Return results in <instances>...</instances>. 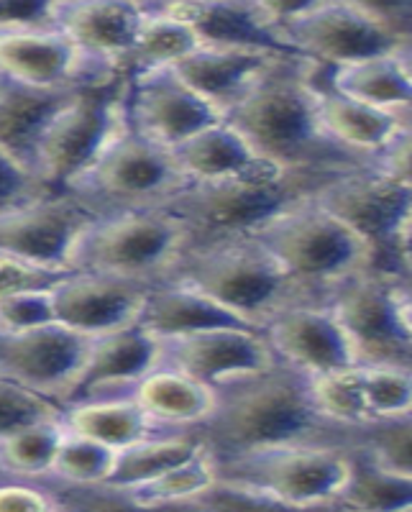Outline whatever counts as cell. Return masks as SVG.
Wrapping results in <instances>:
<instances>
[{
  "instance_id": "cell-1",
  "label": "cell",
  "mask_w": 412,
  "mask_h": 512,
  "mask_svg": "<svg viewBox=\"0 0 412 512\" xmlns=\"http://www.w3.org/2000/svg\"><path fill=\"white\" fill-rule=\"evenodd\" d=\"M215 461L302 443H351L310 400L308 377L277 361L267 372L215 387V410L200 428Z\"/></svg>"
},
{
  "instance_id": "cell-2",
  "label": "cell",
  "mask_w": 412,
  "mask_h": 512,
  "mask_svg": "<svg viewBox=\"0 0 412 512\" xmlns=\"http://www.w3.org/2000/svg\"><path fill=\"white\" fill-rule=\"evenodd\" d=\"M318 64L285 57L226 121L259 157L292 172H351L369 167L333 144L320 126L313 75Z\"/></svg>"
},
{
  "instance_id": "cell-3",
  "label": "cell",
  "mask_w": 412,
  "mask_h": 512,
  "mask_svg": "<svg viewBox=\"0 0 412 512\" xmlns=\"http://www.w3.org/2000/svg\"><path fill=\"white\" fill-rule=\"evenodd\" d=\"M338 175L346 172H292L262 162L228 180L185 185L159 208L175 216L185 231L180 254L205 251L251 239L285 210L318 195Z\"/></svg>"
},
{
  "instance_id": "cell-4",
  "label": "cell",
  "mask_w": 412,
  "mask_h": 512,
  "mask_svg": "<svg viewBox=\"0 0 412 512\" xmlns=\"http://www.w3.org/2000/svg\"><path fill=\"white\" fill-rule=\"evenodd\" d=\"M246 241L262 246L290 280L318 303L333 290L372 269V251L313 198L269 221Z\"/></svg>"
},
{
  "instance_id": "cell-5",
  "label": "cell",
  "mask_w": 412,
  "mask_h": 512,
  "mask_svg": "<svg viewBox=\"0 0 412 512\" xmlns=\"http://www.w3.org/2000/svg\"><path fill=\"white\" fill-rule=\"evenodd\" d=\"M159 282H182L195 287L259 331H264L274 315L292 305L318 303L308 292H302L290 280V274L254 241L185 251Z\"/></svg>"
},
{
  "instance_id": "cell-6",
  "label": "cell",
  "mask_w": 412,
  "mask_h": 512,
  "mask_svg": "<svg viewBox=\"0 0 412 512\" xmlns=\"http://www.w3.org/2000/svg\"><path fill=\"white\" fill-rule=\"evenodd\" d=\"M279 26L290 47L320 70L377 57H395L407 49L405 34L377 6L366 3H297L279 6Z\"/></svg>"
},
{
  "instance_id": "cell-7",
  "label": "cell",
  "mask_w": 412,
  "mask_h": 512,
  "mask_svg": "<svg viewBox=\"0 0 412 512\" xmlns=\"http://www.w3.org/2000/svg\"><path fill=\"white\" fill-rule=\"evenodd\" d=\"M185 187L172 152L139 134L128 116L93 167L64 192L95 216L154 208Z\"/></svg>"
},
{
  "instance_id": "cell-8",
  "label": "cell",
  "mask_w": 412,
  "mask_h": 512,
  "mask_svg": "<svg viewBox=\"0 0 412 512\" xmlns=\"http://www.w3.org/2000/svg\"><path fill=\"white\" fill-rule=\"evenodd\" d=\"M182 246L185 231L164 208L123 210L98 218L82 231L72 249L70 269L157 285Z\"/></svg>"
},
{
  "instance_id": "cell-9",
  "label": "cell",
  "mask_w": 412,
  "mask_h": 512,
  "mask_svg": "<svg viewBox=\"0 0 412 512\" xmlns=\"http://www.w3.org/2000/svg\"><path fill=\"white\" fill-rule=\"evenodd\" d=\"M218 464V482L302 510L336 505L351 472V443H302Z\"/></svg>"
},
{
  "instance_id": "cell-10",
  "label": "cell",
  "mask_w": 412,
  "mask_h": 512,
  "mask_svg": "<svg viewBox=\"0 0 412 512\" xmlns=\"http://www.w3.org/2000/svg\"><path fill=\"white\" fill-rule=\"evenodd\" d=\"M126 118V77L75 90L52 118L39 144L34 175L49 192L64 195L95 164Z\"/></svg>"
},
{
  "instance_id": "cell-11",
  "label": "cell",
  "mask_w": 412,
  "mask_h": 512,
  "mask_svg": "<svg viewBox=\"0 0 412 512\" xmlns=\"http://www.w3.org/2000/svg\"><path fill=\"white\" fill-rule=\"evenodd\" d=\"M315 200L372 251V272L405 282L402 246L412 226V187L359 167L328 182Z\"/></svg>"
},
{
  "instance_id": "cell-12",
  "label": "cell",
  "mask_w": 412,
  "mask_h": 512,
  "mask_svg": "<svg viewBox=\"0 0 412 512\" xmlns=\"http://www.w3.org/2000/svg\"><path fill=\"white\" fill-rule=\"evenodd\" d=\"M400 287L402 280L392 274L366 269L328 297V305L354 344L359 367L389 364L412 369V338L397 305Z\"/></svg>"
},
{
  "instance_id": "cell-13",
  "label": "cell",
  "mask_w": 412,
  "mask_h": 512,
  "mask_svg": "<svg viewBox=\"0 0 412 512\" xmlns=\"http://www.w3.org/2000/svg\"><path fill=\"white\" fill-rule=\"evenodd\" d=\"M128 123L164 149H175L203 128L226 121L177 75L175 67L126 77Z\"/></svg>"
},
{
  "instance_id": "cell-14",
  "label": "cell",
  "mask_w": 412,
  "mask_h": 512,
  "mask_svg": "<svg viewBox=\"0 0 412 512\" xmlns=\"http://www.w3.org/2000/svg\"><path fill=\"white\" fill-rule=\"evenodd\" d=\"M274 356L302 377H325L359 367L354 344L328 303L282 310L264 326Z\"/></svg>"
},
{
  "instance_id": "cell-15",
  "label": "cell",
  "mask_w": 412,
  "mask_h": 512,
  "mask_svg": "<svg viewBox=\"0 0 412 512\" xmlns=\"http://www.w3.org/2000/svg\"><path fill=\"white\" fill-rule=\"evenodd\" d=\"M159 6L169 16L185 21L203 47L300 57L282 34L277 3H264V0H169Z\"/></svg>"
},
{
  "instance_id": "cell-16",
  "label": "cell",
  "mask_w": 412,
  "mask_h": 512,
  "mask_svg": "<svg viewBox=\"0 0 412 512\" xmlns=\"http://www.w3.org/2000/svg\"><path fill=\"white\" fill-rule=\"evenodd\" d=\"M88 346L90 338L62 326L36 331L0 328V382L18 384L59 405L88 354Z\"/></svg>"
},
{
  "instance_id": "cell-17",
  "label": "cell",
  "mask_w": 412,
  "mask_h": 512,
  "mask_svg": "<svg viewBox=\"0 0 412 512\" xmlns=\"http://www.w3.org/2000/svg\"><path fill=\"white\" fill-rule=\"evenodd\" d=\"M159 367L175 369L208 387H223L236 379L254 377L277 364L264 331L256 328H218L195 336L159 341Z\"/></svg>"
},
{
  "instance_id": "cell-18",
  "label": "cell",
  "mask_w": 412,
  "mask_h": 512,
  "mask_svg": "<svg viewBox=\"0 0 412 512\" xmlns=\"http://www.w3.org/2000/svg\"><path fill=\"white\" fill-rule=\"evenodd\" d=\"M159 359L162 344L139 323L90 338L88 354L59 405L64 410L77 402L131 397L136 384L159 367Z\"/></svg>"
},
{
  "instance_id": "cell-19",
  "label": "cell",
  "mask_w": 412,
  "mask_h": 512,
  "mask_svg": "<svg viewBox=\"0 0 412 512\" xmlns=\"http://www.w3.org/2000/svg\"><path fill=\"white\" fill-rule=\"evenodd\" d=\"M93 221L98 216L72 195H47L0 216V254L70 269L72 249Z\"/></svg>"
},
{
  "instance_id": "cell-20",
  "label": "cell",
  "mask_w": 412,
  "mask_h": 512,
  "mask_svg": "<svg viewBox=\"0 0 412 512\" xmlns=\"http://www.w3.org/2000/svg\"><path fill=\"white\" fill-rule=\"evenodd\" d=\"M151 287L113 274L72 272L52 290L57 326L85 338L136 326Z\"/></svg>"
},
{
  "instance_id": "cell-21",
  "label": "cell",
  "mask_w": 412,
  "mask_h": 512,
  "mask_svg": "<svg viewBox=\"0 0 412 512\" xmlns=\"http://www.w3.org/2000/svg\"><path fill=\"white\" fill-rule=\"evenodd\" d=\"M141 21L144 3L134 0H54L57 31L75 44L88 67L108 75H123Z\"/></svg>"
},
{
  "instance_id": "cell-22",
  "label": "cell",
  "mask_w": 412,
  "mask_h": 512,
  "mask_svg": "<svg viewBox=\"0 0 412 512\" xmlns=\"http://www.w3.org/2000/svg\"><path fill=\"white\" fill-rule=\"evenodd\" d=\"M0 80L39 90L98 85L100 80L62 31L0 36Z\"/></svg>"
},
{
  "instance_id": "cell-23",
  "label": "cell",
  "mask_w": 412,
  "mask_h": 512,
  "mask_svg": "<svg viewBox=\"0 0 412 512\" xmlns=\"http://www.w3.org/2000/svg\"><path fill=\"white\" fill-rule=\"evenodd\" d=\"M279 59L285 57L246 49L200 47L175 64V70L200 98L208 100L226 118L236 105L249 98L251 90L269 75Z\"/></svg>"
},
{
  "instance_id": "cell-24",
  "label": "cell",
  "mask_w": 412,
  "mask_h": 512,
  "mask_svg": "<svg viewBox=\"0 0 412 512\" xmlns=\"http://www.w3.org/2000/svg\"><path fill=\"white\" fill-rule=\"evenodd\" d=\"M315 85V108H318L320 126L325 136L343 152L354 154L361 162L372 164L379 154L387 149L405 126L407 116L389 113L351 100L336 93L320 80V67L313 75Z\"/></svg>"
},
{
  "instance_id": "cell-25",
  "label": "cell",
  "mask_w": 412,
  "mask_h": 512,
  "mask_svg": "<svg viewBox=\"0 0 412 512\" xmlns=\"http://www.w3.org/2000/svg\"><path fill=\"white\" fill-rule=\"evenodd\" d=\"M139 326L157 341H172L218 328H251L231 310L215 303L213 297L182 282H157L151 287Z\"/></svg>"
},
{
  "instance_id": "cell-26",
  "label": "cell",
  "mask_w": 412,
  "mask_h": 512,
  "mask_svg": "<svg viewBox=\"0 0 412 512\" xmlns=\"http://www.w3.org/2000/svg\"><path fill=\"white\" fill-rule=\"evenodd\" d=\"M162 433H195L215 410V390L175 369L157 367L131 392Z\"/></svg>"
},
{
  "instance_id": "cell-27",
  "label": "cell",
  "mask_w": 412,
  "mask_h": 512,
  "mask_svg": "<svg viewBox=\"0 0 412 512\" xmlns=\"http://www.w3.org/2000/svg\"><path fill=\"white\" fill-rule=\"evenodd\" d=\"M75 90H39L6 82L0 90V152H6L34 175L41 139Z\"/></svg>"
},
{
  "instance_id": "cell-28",
  "label": "cell",
  "mask_w": 412,
  "mask_h": 512,
  "mask_svg": "<svg viewBox=\"0 0 412 512\" xmlns=\"http://www.w3.org/2000/svg\"><path fill=\"white\" fill-rule=\"evenodd\" d=\"M169 152H172L185 185L228 180V177L244 175L264 162L228 121H218L203 128Z\"/></svg>"
},
{
  "instance_id": "cell-29",
  "label": "cell",
  "mask_w": 412,
  "mask_h": 512,
  "mask_svg": "<svg viewBox=\"0 0 412 512\" xmlns=\"http://www.w3.org/2000/svg\"><path fill=\"white\" fill-rule=\"evenodd\" d=\"M62 423L75 436L90 438L113 451H123V448L162 433L134 397L77 402V405L62 410Z\"/></svg>"
},
{
  "instance_id": "cell-30",
  "label": "cell",
  "mask_w": 412,
  "mask_h": 512,
  "mask_svg": "<svg viewBox=\"0 0 412 512\" xmlns=\"http://www.w3.org/2000/svg\"><path fill=\"white\" fill-rule=\"evenodd\" d=\"M320 80L336 93L379 111L400 113V116L412 113V85L402 72L397 54L346 64L336 70H320Z\"/></svg>"
},
{
  "instance_id": "cell-31",
  "label": "cell",
  "mask_w": 412,
  "mask_h": 512,
  "mask_svg": "<svg viewBox=\"0 0 412 512\" xmlns=\"http://www.w3.org/2000/svg\"><path fill=\"white\" fill-rule=\"evenodd\" d=\"M203 446L205 443L198 431L157 433V436L118 451L108 487L123 489V492H136V489L146 487V484H151L162 474L172 472L175 466L185 464Z\"/></svg>"
},
{
  "instance_id": "cell-32",
  "label": "cell",
  "mask_w": 412,
  "mask_h": 512,
  "mask_svg": "<svg viewBox=\"0 0 412 512\" xmlns=\"http://www.w3.org/2000/svg\"><path fill=\"white\" fill-rule=\"evenodd\" d=\"M200 47L203 44L185 21L169 16L159 3H144V21L136 34L134 49L123 62V75L131 77L159 67H175Z\"/></svg>"
},
{
  "instance_id": "cell-33",
  "label": "cell",
  "mask_w": 412,
  "mask_h": 512,
  "mask_svg": "<svg viewBox=\"0 0 412 512\" xmlns=\"http://www.w3.org/2000/svg\"><path fill=\"white\" fill-rule=\"evenodd\" d=\"M333 512H412V479L379 466L351 443V472Z\"/></svg>"
},
{
  "instance_id": "cell-34",
  "label": "cell",
  "mask_w": 412,
  "mask_h": 512,
  "mask_svg": "<svg viewBox=\"0 0 412 512\" xmlns=\"http://www.w3.org/2000/svg\"><path fill=\"white\" fill-rule=\"evenodd\" d=\"M64 436L67 428L59 415L29 425L24 431L8 436L6 441H0V464L6 477L34 479V482L52 477Z\"/></svg>"
},
{
  "instance_id": "cell-35",
  "label": "cell",
  "mask_w": 412,
  "mask_h": 512,
  "mask_svg": "<svg viewBox=\"0 0 412 512\" xmlns=\"http://www.w3.org/2000/svg\"><path fill=\"white\" fill-rule=\"evenodd\" d=\"M308 387L318 415L336 431L354 436L356 431L372 425L364 402V387H361V367L313 377L308 379Z\"/></svg>"
},
{
  "instance_id": "cell-36",
  "label": "cell",
  "mask_w": 412,
  "mask_h": 512,
  "mask_svg": "<svg viewBox=\"0 0 412 512\" xmlns=\"http://www.w3.org/2000/svg\"><path fill=\"white\" fill-rule=\"evenodd\" d=\"M215 484H218V464H215L210 448L203 446L185 464L175 466L172 472L162 474L131 495L146 507H180L195 505L200 497L208 495Z\"/></svg>"
},
{
  "instance_id": "cell-37",
  "label": "cell",
  "mask_w": 412,
  "mask_h": 512,
  "mask_svg": "<svg viewBox=\"0 0 412 512\" xmlns=\"http://www.w3.org/2000/svg\"><path fill=\"white\" fill-rule=\"evenodd\" d=\"M361 387L372 423L412 415V369L372 364L361 367Z\"/></svg>"
},
{
  "instance_id": "cell-38",
  "label": "cell",
  "mask_w": 412,
  "mask_h": 512,
  "mask_svg": "<svg viewBox=\"0 0 412 512\" xmlns=\"http://www.w3.org/2000/svg\"><path fill=\"white\" fill-rule=\"evenodd\" d=\"M118 451L100 443L90 441V438L75 436L67 431L62 448L57 454V464L49 479H57L64 484H77V487H98V484H108L116 466Z\"/></svg>"
},
{
  "instance_id": "cell-39",
  "label": "cell",
  "mask_w": 412,
  "mask_h": 512,
  "mask_svg": "<svg viewBox=\"0 0 412 512\" xmlns=\"http://www.w3.org/2000/svg\"><path fill=\"white\" fill-rule=\"evenodd\" d=\"M52 489L59 512H203L198 505L180 507H146L131 492L98 484V487H77L57 479H41Z\"/></svg>"
},
{
  "instance_id": "cell-40",
  "label": "cell",
  "mask_w": 412,
  "mask_h": 512,
  "mask_svg": "<svg viewBox=\"0 0 412 512\" xmlns=\"http://www.w3.org/2000/svg\"><path fill=\"white\" fill-rule=\"evenodd\" d=\"M351 443L389 472L412 479V415L366 425L351 436Z\"/></svg>"
},
{
  "instance_id": "cell-41",
  "label": "cell",
  "mask_w": 412,
  "mask_h": 512,
  "mask_svg": "<svg viewBox=\"0 0 412 512\" xmlns=\"http://www.w3.org/2000/svg\"><path fill=\"white\" fill-rule=\"evenodd\" d=\"M59 415H62V408L49 397L24 390L18 384L0 382V441H6L8 436L24 431L29 425L59 418Z\"/></svg>"
},
{
  "instance_id": "cell-42",
  "label": "cell",
  "mask_w": 412,
  "mask_h": 512,
  "mask_svg": "<svg viewBox=\"0 0 412 512\" xmlns=\"http://www.w3.org/2000/svg\"><path fill=\"white\" fill-rule=\"evenodd\" d=\"M70 274L72 269L47 267V264H36L29 259L0 254V300L21 295V292L54 290Z\"/></svg>"
},
{
  "instance_id": "cell-43",
  "label": "cell",
  "mask_w": 412,
  "mask_h": 512,
  "mask_svg": "<svg viewBox=\"0 0 412 512\" xmlns=\"http://www.w3.org/2000/svg\"><path fill=\"white\" fill-rule=\"evenodd\" d=\"M57 326L52 290L21 292L0 300V328L3 331H36Z\"/></svg>"
},
{
  "instance_id": "cell-44",
  "label": "cell",
  "mask_w": 412,
  "mask_h": 512,
  "mask_svg": "<svg viewBox=\"0 0 412 512\" xmlns=\"http://www.w3.org/2000/svg\"><path fill=\"white\" fill-rule=\"evenodd\" d=\"M195 505L203 512H333L328 510H302V507L285 505V502L272 500V497L256 495L249 489H238L231 484H215L208 495L200 497Z\"/></svg>"
},
{
  "instance_id": "cell-45",
  "label": "cell",
  "mask_w": 412,
  "mask_h": 512,
  "mask_svg": "<svg viewBox=\"0 0 412 512\" xmlns=\"http://www.w3.org/2000/svg\"><path fill=\"white\" fill-rule=\"evenodd\" d=\"M47 195H57V192H49L29 169L21 167L6 152H0V216L36 203Z\"/></svg>"
},
{
  "instance_id": "cell-46",
  "label": "cell",
  "mask_w": 412,
  "mask_h": 512,
  "mask_svg": "<svg viewBox=\"0 0 412 512\" xmlns=\"http://www.w3.org/2000/svg\"><path fill=\"white\" fill-rule=\"evenodd\" d=\"M57 31L54 0H0V36Z\"/></svg>"
},
{
  "instance_id": "cell-47",
  "label": "cell",
  "mask_w": 412,
  "mask_h": 512,
  "mask_svg": "<svg viewBox=\"0 0 412 512\" xmlns=\"http://www.w3.org/2000/svg\"><path fill=\"white\" fill-rule=\"evenodd\" d=\"M0 512H59L47 482L34 479H0Z\"/></svg>"
},
{
  "instance_id": "cell-48",
  "label": "cell",
  "mask_w": 412,
  "mask_h": 512,
  "mask_svg": "<svg viewBox=\"0 0 412 512\" xmlns=\"http://www.w3.org/2000/svg\"><path fill=\"white\" fill-rule=\"evenodd\" d=\"M412 116V113H410ZM407 116L405 126L397 134V139L374 159L369 167L377 169L379 175L389 177V180L400 182V185L412 187V118Z\"/></svg>"
},
{
  "instance_id": "cell-49",
  "label": "cell",
  "mask_w": 412,
  "mask_h": 512,
  "mask_svg": "<svg viewBox=\"0 0 412 512\" xmlns=\"http://www.w3.org/2000/svg\"><path fill=\"white\" fill-rule=\"evenodd\" d=\"M397 305H400V318L405 323V331L412 338V282H402L400 295H397Z\"/></svg>"
},
{
  "instance_id": "cell-50",
  "label": "cell",
  "mask_w": 412,
  "mask_h": 512,
  "mask_svg": "<svg viewBox=\"0 0 412 512\" xmlns=\"http://www.w3.org/2000/svg\"><path fill=\"white\" fill-rule=\"evenodd\" d=\"M402 267H405V282L412 280V226L407 233L405 246H402Z\"/></svg>"
},
{
  "instance_id": "cell-51",
  "label": "cell",
  "mask_w": 412,
  "mask_h": 512,
  "mask_svg": "<svg viewBox=\"0 0 412 512\" xmlns=\"http://www.w3.org/2000/svg\"><path fill=\"white\" fill-rule=\"evenodd\" d=\"M397 59H400L402 72H405V77H407V80H410V85H412V47L402 49V52L397 54Z\"/></svg>"
},
{
  "instance_id": "cell-52",
  "label": "cell",
  "mask_w": 412,
  "mask_h": 512,
  "mask_svg": "<svg viewBox=\"0 0 412 512\" xmlns=\"http://www.w3.org/2000/svg\"><path fill=\"white\" fill-rule=\"evenodd\" d=\"M6 477V472H3V464H0V479Z\"/></svg>"
},
{
  "instance_id": "cell-53",
  "label": "cell",
  "mask_w": 412,
  "mask_h": 512,
  "mask_svg": "<svg viewBox=\"0 0 412 512\" xmlns=\"http://www.w3.org/2000/svg\"><path fill=\"white\" fill-rule=\"evenodd\" d=\"M3 85H6V80H0V90H3Z\"/></svg>"
}]
</instances>
